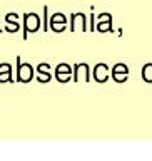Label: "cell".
<instances>
[{"label": "cell", "instance_id": "1", "mask_svg": "<svg viewBox=\"0 0 152 161\" xmlns=\"http://www.w3.org/2000/svg\"><path fill=\"white\" fill-rule=\"evenodd\" d=\"M40 29V17L37 14H25L24 19V39H27L29 34H35Z\"/></svg>", "mask_w": 152, "mask_h": 161}, {"label": "cell", "instance_id": "2", "mask_svg": "<svg viewBox=\"0 0 152 161\" xmlns=\"http://www.w3.org/2000/svg\"><path fill=\"white\" fill-rule=\"evenodd\" d=\"M34 77V67L27 62H20V57L17 59V80L18 82H30Z\"/></svg>", "mask_w": 152, "mask_h": 161}, {"label": "cell", "instance_id": "3", "mask_svg": "<svg viewBox=\"0 0 152 161\" xmlns=\"http://www.w3.org/2000/svg\"><path fill=\"white\" fill-rule=\"evenodd\" d=\"M70 30L75 32V30H82L85 32L87 29V15L79 12V14H72V17H70Z\"/></svg>", "mask_w": 152, "mask_h": 161}, {"label": "cell", "instance_id": "4", "mask_svg": "<svg viewBox=\"0 0 152 161\" xmlns=\"http://www.w3.org/2000/svg\"><path fill=\"white\" fill-rule=\"evenodd\" d=\"M90 72H89V65L87 64H75L74 65V80L75 82H89Z\"/></svg>", "mask_w": 152, "mask_h": 161}, {"label": "cell", "instance_id": "5", "mask_svg": "<svg viewBox=\"0 0 152 161\" xmlns=\"http://www.w3.org/2000/svg\"><path fill=\"white\" fill-rule=\"evenodd\" d=\"M65 27H67V17H65L64 14L57 12L50 17V29H52L54 32H64Z\"/></svg>", "mask_w": 152, "mask_h": 161}, {"label": "cell", "instance_id": "6", "mask_svg": "<svg viewBox=\"0 0 152 161\" xmlns=\"http://www.w3.org/2000/svg\"><path fill=\"white\" fill-rule=\"evenodd\" d=\"M55 77H57L59 82H69L70 77H72V69H70L69 64H59L57 69H55Z\"/></svg>", "mask_w": 152, "mask_h": 161}, {"label": "cell", "instance_id": "7", "mask_svg": "<svg viewBox=\"0 0 152 161\" xmlns=\"http://www.w3.org/2000/svg\"><path fill=\"white\" fill-rule=\"evenodd\" d=\"M94 79L97 80V82H105V80L109 79V67H107V64H104V62H100L97 64L94 67Z\"/></svg>", "mask_w": 152, "mask_h": 161}, {"label": "cell", "instance_id": "8", "mask_svg": "<svg viewBox=\"0 0 152 161\" xmlns=\"http://www.w3.org/2000/svg\"><path fill=\"white\" fill-rule=\"evenodd\" d=\"M7 29H8V32H17L20 29L18 24H17V14H8L7 15Z\"/></svg>", "mask_w": 152, "mask_h": 161}, {"label": "cell", "instance_id": "9", "mask_svg": "<svg viewBox=\"0 0 152 161\" xmlns=\"http://www.w3.org/2000/svg\"><path fill=\"white\" fill-rule=\"evenodd\" d=\"M95 30H99V32H102V34L112 30V20H102V22H97Z\"/></svg>", "mask_w": 152, "mask_h": 161}, {"label": "cell", "instance_id": "10", "mask_svg": "<svg viewBox=\"0 0 152 161\" xmlns=\"http://www.w3.org/2000/svg\"><path fill=\"white\" fill-rule=\"evenodd\" d=\"M142 79L145 82H152V64H145L142 67Z\"/></svg>", "mask_w": 152, "mask_h": 161}, {"label": "cell", "instance_id": "11", "mask_svg": "<svg viewBox=\"0 0 152 161\" xmlns=\"http://www.w3.org/2000/svg\"><path fill=\"white\" fill-rule=\"evenodd\" d=\"M50 79H52V75H50L49 70H37V80L39 82H49Z\"/></svg>", "mask_w": 152, "mask_h": 161}, {"label": "cell", "instance_id": "12", "mask_svg": "<svg viewBox=\"0 0 152 161\" xmlns=\"http://www.w3.org/2000/svg\"><path fill=\"white\" fill-rule=\"evenodd\" d=\"M112 74H129V67H127L125 64L119 62V64H115V65H114Z\"/></svg>", "mask_w": 152, "mask_h": 161}, {"label": "cell", "instance_id": "13", "mask_svg": "<svg viewBox=\"0 0 152 161\" xmlns=\"http://www.w3.org/2000/svg\"><path fill=\"white\" fill-rule=\"evenodd\" d=\"M12 82V67L3 69V72H0V82Z\"/></svg>", "mask_w": 152, "mask_h": 161}, {"label": "cell", "instance_id": "14", "mask_svg": "<svg viewBox=\"0 0 152 161\" xmlns=\"http://www.w3.org/2000/svg\"><path fill=\"white\" fill-rule=\"evenodd\" d=\"M112 77H114L115 82H125L129 77V74H112Z\"/></svg>", "mask_w": 152, "mask_h": 161}, {"label": "cell", "instance_id": "15", "mask_svg": "<svg viewBox=\"0 0 152 161\" xmlns=\"http://www.w3.org/2000/svg\"><path fill=\"white\" fill-rule=\"evenodd\" d=\"M102 20H112V15H110V14H107V12L100 14L99 17H97V22H102Z\"/></svg>", "mask_w": 152, "mask_h": 161}, {"label": "cell", "instance_id": "16", "mask_svg": "<svg viewBox=\"0 0 152 161\" xmlns=\"http://www.w3.org/2000/svg\"><path fill=\"white\" fill-rule=\"evenodd\" d=\"M47 14H49V7H47V5H45V7H44V30H45V32H47Z\"/></svg>", "mask_w": 152, "mask_h": 161}, {"label": "cell", "instance_id": "17", "mask_svg": "<svg viewBox=\"0 0 152 161\" xmlns=\"http://www.w3.org/2000/svg\"><path fill=\"white\" fill-rule=\"evenodd\" d=\"M89 30H95V15H90V27Z\"/></svg>", "mask_w": 152, "mask_h": 161}]
</instances>
